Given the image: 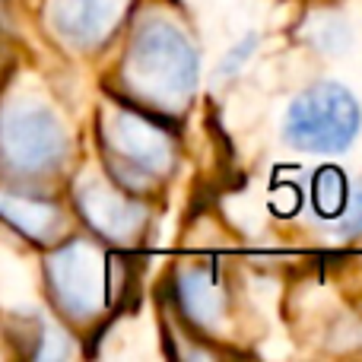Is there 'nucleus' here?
Returning a JSON list of instances; mask_svg holds the SVG:
<instances>
[{
  "label": "nucleus",
  "instance_id": "obj_1",
  "mask_svg": "<svg viewBox=\"0 0 362 362\" xmlns=\"http://www.w3.org/2000/svg\"><path fill=\"white\" fill-rule=\"evenodd\" d=\"M197 57L172 25L150 23L131 48V86L144 89L159 105H178L194 93Z\"/></svg>",
  "mask_w": 362,
  "mask_h": 362
},
{
  "label": "nucleus",
  "instance_id": "obj_2",
  "mask_svg": "<svg viewBox=\"0 0 362 362\" xmlns=\"http://www.w3.org/2000/svg\"><path fill=\"white\" fill-rule=\"evenodd\" d=\"M286 140L305 153H344L359 131V105L344 86L321 83L286 112Z\"/></svg>",
  "mask_w": 362,
  "mask_h": 362
},
{
  "label": "nucleus",
  "instance_id": "obj_3",
  "mask_svg": "<svg viewBox=\"0 0 362 362\" xmlns=\"http://www.w3.org/2000/svg\"><path fill=\"white\" fill-rule=\"evenodd\" d=\"M0 150L16 172H48L61 163L67 137L51 112L19 105L0 118Z\"/></svg>",
  "mask_w": 362,
  "mask_h": 362
},
{
  "label": "nucleus",
  "instance_id": "obj_4",
  "mask_svg": "<svg viewBox=\"0 0 362 362\" xmlns=\"http://www.w3.org/2000/svg\"><path fill=\"white\" fill-rule=\"evenodd\" d=\"M115 270L105 267V257L86 242H70L48 264V280L54 289V299L67 315L86 318L95 315L108 299V283Z\"/></svg>",
  "mask_w": 362,
  "mask_h": 362
},
{
  "label": "nucleus",
  "instance_id": "obj_5",
  "mask_svg": "<svg viewBox=\"0 0 362 362\" xmlns=\"http://www.w3.org/2000/svg\"><path fill=\"white\" fill-rule=\"evenodd\" d=\"M127 0H57L54 25L74 45H99L118 25Z\"/></svg>",
  "mask_w": 362,
  "mask_h": 362
},
{
  "label": "nucleus",
  "instance_id": "obj_6",
  "mask_svg": "<svg viewBox=\"0 0 362 362\" xmlns=\"http://www.w3.org/2000/svg\"><path fill=\"white\" fill-rule=\"evenodd\" d=\"M112 140L118 146V153L124 156L121 163H127L131 169L144 172V175H156L169 165V140L163 137V131L146 124L144 118H131V115L118 118Z\"/></svg>",
  "mask_w": 362,
  "mask_h": 362
},
{
  "label": "nucleus",
  "instance_id": "obj_7",
  "mask_svg": "<svg viewBox=\"0 0 362 362\" xmlns=\"http://www.w3.org/2000/svg\"><path fill=\"white\" fill-rule=\"evenodd\" d=\"M80 206H83V213H86L89 223H93L99 232L112 235V238H124L127 232L137 229V226L144 223L140 206L127 204L124 197H118V194L105 191V187H99V185L83 187L80 191Z\"/></svg>",
  "mask_w": 362,
  "mask_h": 362
},
{
  "label": "nucleus",
  "instance_id": "obj_8",
  "mask_svg": "<svg viewBox=\"0 0 362 362\" xmlns=\"http://www.w3.org/2000/svg\"><path fill=\"white\" fill-rule=\"evenodd\" d=\"M0 216L19 229L23 235L35 238V242H45L57 232L61 226V213H57L54 204H45V200L35 197H23V194H0Z\"/></svg>",
  "mask_w": 362,
  "mask_h": 362
},
{
  "label": "nucleus",
  "instance_id": "obj_9",
  "mask_svg": "<svg viewBox=\"0 0 362 362\" xmlns=\"http://www.w3.org/2000/svg\"><path fill=\"white\" fill-rule=\"evenodd\" d=\"M315 206L321 216H350V197H346V178L334 169H325L315 178Z\"/></svg>",
  "mask_w": 362,
  "mask_h": 362
}]
</instances>
